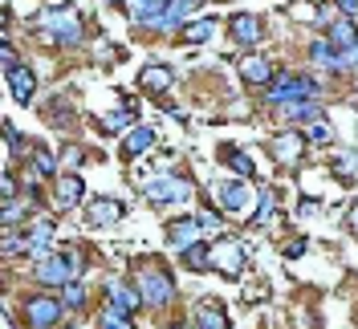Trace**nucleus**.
Returning a JSON list of instances; mask_svg holds the SVG:
<instances>
[{
	"mask_svg": "<svg viewBox=\"0 0 358 329\" xmlns=\"http://www.w3.org/2000/svg\"><path fill=\"white\" fill-rule=\"evenodd\" d=\"M200 224L208 228V232H216V228H220V219L212 216V212H203V216H200Z\"/></svg>",
	"mask_w": 358,
	"mask_h": 329,
	"instance_id": "obj_40",
	"label": "nucleus"
},
{
	"mask_svg": "<svg viewBox=\"0 0 358 329\" xmlns=\"http://www.w3.org/2000/svg\"><path fill=\"white\" fill-rule=\"evenodd\" d=\"M273 203H277V196H273V191H261V207H257V216H252V228L273 216Z\"/></svg>",
	"mask_w": 358,
	"mask_h": 329,
	"instance_id": "obj_34",
	"label": "nucleus"
},
{
	"mask_svg": "<svg viewBox=\"0 0 358 329\" xmlns=\"http://www.w3.org/2000/svg\"><path fill=\"white\" fill-rule=\"evenodd\" d=\"M33 167H37V175H57L53 151H49V147H33Z\"/></svg>",
	"mask_w": 358,
	"mask_h": 329,
	"instance_id": "obj_29",
	"label": "nucleus"
},
{
	"mask_svg": "<svg viewBox=\"0 0 358 329\" xmlns=\"http://www.w3.org/2000/svg\"><path fill=\"white\" fill-rule=\"evenodd\" d=\"M82 277V256L78 252H49L37 261V281L41 285H57L66 288L69 281H78Z\"/></svg>",
	"mask_w": 358,
	"mask_h": 329,
	"instance_id": "obj_2",
	"label": "nucleus"
},
{
	"mask_svg": "<svg viewBox=\"0 0 358 329\" xmlns=\"http://www.w3.org/2000/svg\"><path fill=\"white\" fill-rule=\"evenodd\" d=\"M220 154L228 159V167H232V171H236L241 179H248V175H252V159H248L245 151H236V147H224Z\"/></svg>",
	"mask_w": 358,
	"mask_h": 329,
	"instance_id": "obj_27",
	"label": "nucleus"
},
{
	"mask_svg": "<svg viewBox=\"0 0 358 329\" xmlns=\"http://www.w3.org/2000/svg\"><path fill=\"white\" fill-rule=\"evenodd\" d=\"M53 244V219H24V236L17 240V252L24 256H45V248Z\"/></svg>",
	"mask_w": 358,
	"mask_h": 329,
	"instance_id": "obj_7",
	"label": "nucleus"
},
{
	"mask_svg": "<svg viewBox=\"0 0 358 329\" xmlns=\"http://www.w3.org/2000/svg\"><path fill=\"white\" fill-rule=\"evenodd\" d=\"M24 321H29L33 329H53L57 321H62V301H57V297H29Z\"/></svg>",
	"mask_w": 358,
	"mask_h": 329,
	"instance_id": "obj_8",
	"label": "nucleus"
},
{
	"mask_svg": "<svg viewBox=\"0 0 358 329\" xmlns=\"http://www.w3.org/2000/svg\"><path fill=\"white\" fill-rule=\"evenodd\" d=\"M306 151V134H281V138H273V154H277V163H297Z\"/></svg>",
	"mask_w": 358,
	"mask_h": 329,
	"instance_id": "obj_17",
	"label": "nucleus"
},
{
	"mask_svg": "<svg viewBox=\"0 0 358 329\" xmlns=\"http://www.w3.org/2000/svg\"><path fill=\"white\" fill-rule=\"evenodd\" d=\"M138 288H143V297H147L151 305H167V301H171V293H176L171 277H167V272H159V268H143V272H138Z\"/></svg>",
	"mask_w": 358,
	"mask_h": 329,
	"instance_id": "obj_9",
	"label": "nucleus"
},
{
	"mask_svg": "<svg viewBox=\"0 0 358 329\" xmlns=\"http://www.w3.org/2000/svg\"><path fill=\"white\" fill-rule=\"evenodd\" d=\"M306 252V240H293L289 248H285V261H293V256H301Z\"/></svg>",
	"mask_w": 358,
	"mask_h": 329,
	"instance_id": "obj_39",
	"label": "nucleus"
},
{
	"mask_svg": "<svg viewBox=\"0 0 358 329\" xmlns=\"http://www.w3.org/2000/svg\"><path fill=\"white\" fill-rule=\"evenodd\" d=\"M134 114H138V106L127 98V102H122V110H118V114H110V118H102L98 126H102V134H118V131H127V126L134 122Z\"/></svg>",
	"mask_w": 358,
	"mask_h": 329,
	"instance_id": "obj_22",
	"label": "nucleus"
},
{
	"mask_svg": "<svg viewBox=\"0 0 358 329\" xmlns=\"http://www.w3.org/2000/svg\"><path fill=\"white\" fill-rule=\"evenodd\" d=\"M29 207H33V203H29ZM29 207H24V203H4V216H0L4 232H13V228H17V219L29 216Z\"/></svg>",
	"mask_w": 358,
	"mask_h": 329,
	"instance_id": "obj_32",
	"label": "nucleus"
},
{
	"mask_svg": "<svg viewBox=\"0 0 358 329\" xmlns=\"http://www.w3.org/2000/svg\"><path fill=\"white\" fill-rule=\"evenodd\" d=\"M4 142H8V147H21V134H17L13 122H4Z\"/></svg>",
	"mask_w": 358,
	"mask_h": 329,
	"instance_id": "obj_38",
	"label": "nucleus"
},
{
	"mask_svg": "<svg viewBox=\"0 0 358 329\" xmlns=\"http://www.w3.org/2000/svg\"><path fill=\"white\" fill-rule=\"evenodd\" d=\"M8 89H13V98H17L21 106H29L33 94H37V73H33L29 66H17L13 73H8Z\"/></svg>",
	"mask_w": 358,
	"mask_h": 329,
	"instance_id": "obj_12",
	"label": "nucleus"
},
{
	"mask_svg": "<svg viewBox=\"0 0 358 329\" xmlns=\"http://www.w3.org/2000/svg\"><path fill=\"white\" fill-rule=\"evenodd\" d=\"M277 110H281L285 122H301V118H313V114H317L313 102H293V106H277Z\"/></svg>",
	"mask_w": 358,
	"mask_h": 329,
	"instance_id": "obj_28",
	"label": "nucleus"
},
{
	"mask_svg": "<svg viewBox=\"0 0 358 329\" xmlns=\"http://www.w3.org/2000/svg\"><path fill=\"white\" fill-rule=\"evenodd\" d=\"M98 326L102 329H131V313H122V309H106V313H102V321H98Z\"/></svg>",
	"mask_w": 358,
	"mask_h": 329,
	"instance_id": "obj_31",
	"label": "nucleus"
},
{
	"mask_svg": "<svg viewBox=\"0 0 358 329\" xmlns=\"http://www.w3.org/2000/svg\"><path fill=\"white\" fill-rule=\"evenodd\" d=\"M82 196H86V183H82V175H57V191H53V203H57L62 212L78 207V203H82Z\"/></svg>",
	"mask_w": 358,
	"mask_h": 329,
	"instance_id": "obj_11",
	"label": "nucleus"
},
{
	"mask_svg": "<svg viewBox=\"0 0 358 329\" xmlns=\"http://www.w3.org/2000/svg\"><path fill=\"white\" fill-rule=\"evenodd\" d=\"M334 4L342 17H358V0H334Z\"/></svg>",
	"mask_w": 358,
	"mask_h": 329,
	"instance_id": "obj_37",
	"label": "nucleus"
},
{
	"mask_svg": "<svg viewBox=\"0 0 358 329\" xmlns=\"http://www.w3.org/2000/svg\"><path fill=\"white\" fill-rule=\"evenodd\" d=\"M122 216H127V203L114 199V196H94L90 199V207H86V224L90 228H114Z\"/></svg>",
	"mask_w": 358,
	"mask_h": 329,
	"instance_id": "obj_6",
	"label": "nucleus"
},
{
	"mask_svg": "<svg viewBox=\"0 0 358 329\" xmlns=\"http://www.w3.org/2000/svg\"><path fill=\"white\" fill-rule=\"evenodd\" d=\"M220 29V21L216 17H203V21H196V24H183V41H192V45H203L212 33Z\"/></svg>",
	"mask_w": 358,
	"mask_h": 329,
	"instance_id": "obj_23",
	"label": "nucleus"
},
{
	"mask_svg": "<svg viewBox=\"0 0 358 329\" xmlns=\"http://www.w3.org/2000/svg\"><path fill=\"white\" fill-rule=\"evenodd\" d=\"M216 203H220L224 212H241L248 203V187L241 179H228V183H216Z\"/></svg>",
	"mask_w": 358,
	"mask_h": 329,
	"instance_id": "obj_14",
	"label": "nucleus"
},
{
	"mask_svg": "<svg viewBox=\"0 0 358 329\" xmlns=\"http://www.w3.org/2000/svg\"><path fill=\"white\" fill-rule=\"evenodd\" d=\"M208 268H216L220 277H241L245 272V252L236 240H220L216 248H208Z\"/></svg>",
	"mask_w": 358,
	"mask_h": 329,
	"instance_id": "obj_4",
	"label": "nucleus"
},
{
	"mask_svg": "<svg viewBox=\"0 0 358 329\" xmlns=\"http://www.w3.org/2000/svg\"><path fill=\"white\" fill-rule=\"evenodd\" d=\"M138 82H143L147 89H167V86H171V69H167V66H147Z\"/></svg>",
	"mask_w": 358,
	"mask_h": 329,
	"instance_id": "obj_25",
	"label": "nucleus"
},
{
	"mask_svg": "<svg viewBox=\"0 0 358 329\" xmlns=\"http://www.w3.org/2000/svg\"><path fill=\"white\" fill-rule=\"evenodd\" d=\"M151 142H155V131L151 126H131V134L122 138V159H138Z\"/></svg>",
	"mask_w": 358,
	"mask_h": 329,
	"instance_id": "obj_19",
	"label": "nucleus"
},
{
	"mask_svg": "<svg viewBox=\"0 0 358 329\" xmlns=\"http://www.w3.org/2000/svg\"><path fill=\"white\" fill-rule=\"evenodd\" d=\"M147 199L151 203H183V199H192V183L183 175H159L155 183H147Z\"/></svg>",
	"mask_w": 358,
	"mask_h": 329,
	"instance_id": "obj_5",
	"label": "nucleus"
},
{
	"mask_svg": "<svg viewBox=\"0 0 358 329\" xmlns=\"http://www.w3.org/2000/svg\"><path fill=\"white\" fill-rule=\"evenodd\" d=\"M196 329H228V313L220 305H212V301H203L196 309Z\"/></svg>",
	"mask_w": 358,
	"mask_h": 329,
	"instance_id": "obj_21",
	"label": "nucleus"
},
{
	"mask_svg": "<svg viewBox=\"0 0 358 329\" xmlns=\"http://www.w3.org/2000/svg\"><path fill=\"white\" fill-rule=\"evenodd\" d=\"M134 24H147V29H163L167 24V0H122Z\"/></svg>",
	"mask_w": 358,
	"mask_h": 329,
	"instance_id": "obj_10",
	"label": "nucleus"
},
{
	"mask_svg": "<svg viewBox=\"0 0 358 329\" xmlns=\"http://www.w3.org/2000/svg\"><path fill=\"white\" fill-rule=\"evenodd\" d=\"M346 224H350V232H358V207H350V216H346Z\"/></svg>",
	"mask_w": 358,
	"mask_h": 329,
	"instance_id": "obj_41",
	"label": "nucleus"
},
{
	"mask_svg": "<svg viewBox=\"0 0 358 329\" xmlns=\"http://www.w3.org/2000/svg\"><path fill=\"white\" fill-rule=\"evenodd\" d=\"M200 219L196 216H183V219H171V224H167V240L176 244V248H192V244H196V236H200Z\"/></svg>",
	"mask_w": 358,
	"mask_h": 329,
	"instance_id": "obj_13",
	"label": "nucleus"
},
{
	"mask_svg": "<svg viewBox=\"0 0 358 329\" xmlns=\"http://www.w3.org/2000/svg\"><path fill=\"white\" fill-rule=\"evenodd\" d=\"M37 29H41L53 45H78L82 41V21H78L69 8H45L41 17H37Z\"/></svg>",
	"mask_w": 358,
	"mask_h": 329,
	"instance_id": "obj_3",
	"label": "nucleus"
},
{
	"mask_svg": "<svg viewBox=\"0 0 358 329\" xmlns=\"http://www.w3.org/2000/svg\"><path fill=\"white\" fill-rule=\"evenodd\" d=\"M306 142H313V147H330V142H334V126H330L326 118H313L310 131H306Z\"/></svg>",
	"mask_w": 358,
	"mask_h": 329,
	"instance_id": "obj_24",
	"label": "nucleus"
},
{
	"mask_svg": "<svg viewBox=\"0 0 358 329\" xmlns=\"http://www.w3.org/2000/svg\"><path fill=\"white\" fill-rule=\"evenodd\" d=\"M310 61L322 69H342V49L334 41H313L310 45Z\"/></svg>",
	"mask_w": 358,
	"mask_h": 329,
	"instance_id": "obj_20",
	"label": "nucleus"
},
{
	"mask_svg": "<svg viewBox=\"0 0 358 329\" xmlns=\"http://www.w3.org/2000/svg\"><path fill=\"white\" fill-rule=\"evenodd\" d=\"M330 41H334L338 49H350V45H358V29L350 24V17H346V21H338L334 29H330Z\"/></svg>",
	"mask_w": 358,
	"mask_h": 329,
	"instance_id": "obj_26",
	"label": "nucleus"
},
{
	"mask_svg": "<svg viewBox=\"0 0 358 329\" xmlns=\"http://www.w3.org/2000/svg\"><path fill=\"white\" fill-rule=\"evenodd\" d=\"M62 293H66L62 301H66L69 309H82V305H86V285H82V281H69V285L62 288Z\"/></svg>",
	"mask_w": 358,
	"mask_h": 329,
	"instance_id": "obj_33",
	"label": "nucleus"
},
{
	"mask_svg": "<svg viewBox=\"0 0 358 329\" xmlns=\"http://www.w3.org/2000/svg\"><path fill=\"white\" fill-rule=\"evenodd\" d=\"M241 78H245L248 86H273V78H277V73H273V66H268L265 57H245V61H241Z\"/></svg>",
	"mask_w": 358,
	"mask_h": 329,
	"instance_id": "obj_15",
	"label": "nucleus"
},
{
	"mask_svg": "<svg viewBox=\"0 0 358 329\" xmlns=\"http://www.w3.org/2000/svg\"><path fill=\"white\" fill-rule=\"evenodd\" d=\"M143 301H147V297H143V288H138V285H110V305H114V309L134 313Z\"/></svg>",
	"mask_w": 358,
	"mask_h": 329,
	"instance_id": "obj_18",
	"label": "nucleus"
},
{
	"mask_svg": "<svg viewBox=\"0 0 358 329\" xmlns=\"http://www.w3.org/2000/svg\"><path fill=\"white\" fill-rule=\"evenodd\" d=\"M183 264H187V268H196V272L208 268V248H203L200 240L192 244V248H183Z\"/></svg>",
	"mask_w": 358,
	"mask_h": 329,
	"instance_id": "obj_30",
	"label": "nucleus"
},
{
	"mask_svg": "<svg viewBox=\"0 0 358 329\" xmlns=\"http://www.w3.org/2000/svg\"><path fill=\"white\" fill-rule=\"evenodd\" d=\"M0 57H4V73H13V69L21 66V61H17V49H13L8 41L0 45Z\"/></svg>",
	"mask_w": 358,
	"mask_h": 329,
	"instance_id": "obj_35",
	"label": "nucleus"
},
{
	"mask_svg": "<svg viewBox=\"0 0 358 329\" xmlns=\"http://www.w3.org/2000/svg\"><path fill=\"white\" fill-rule=\"evenodd\" d=\"M110 4H118V0H110Z\"/></svg>",
	"mask_w": 358,
	"mask_h": 329,
	"instance_id": "obj_42",
	"label": "nucleus"
},
{
	"mask_svg": "<svg viewBox=\"0 0 358 329\" xmlns=\"http://www.w3.org/2000/svg\"><path fill=\"white\" fill-rule=\"evenodd\" d=\"M0 191H4V196H0L4 203H13V199H17V179L8 175V171H4V183H0Z\"/></svg>",
	"mask_w": 358,
	"mask_h": 329,
	"instance_id": "obj_36",
	"label": "nucleus"
},
{
	"mask_svg": "<svg viewBox=\"0 0 358 329\" xmlns=\"http://www.w3.org/2000/svg\"><path fill=\"white\" fill-rule=\"evenodd\" d=\"M268 102L273 106H293V102H317V82L301 78V73H277L268 86Z\"/></svg>",
	"mask_w": 358,
	"mask_h": 329,
	"instance_id": "obj_1",
	"label": "nucleus"
},
{
	"mask_svg": "<svg viewBox=\"0 0 358 329\" xmlns=\"http://www.w3.org/2000/svg\"><path fill=\"white\" fill-rule=\"evenodd\" d=\"M228 29H232V37L241 45H257L261 41V21L252 17V13H236L232 21H228Z\"/></svg>",
	"mask_w": 358,
	"mask_h": 329,
	"instance_id": "obj_16",
	"label": "nucleus"
}]
</instances>
